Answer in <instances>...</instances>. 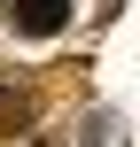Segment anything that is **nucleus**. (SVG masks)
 Listing matches in <instances>:
<instances>
[{"mask_svg": "<svg viewBox=\"0 0 140 147\" xmlns=\"http://www.w3.org/2000/svg\"><path fill=\"white\" fill-rule=\"evenodd\" d=\"M0 16H8L16 31L47 39V31H62V23H70V0H0Z\"/></svg>", "mask_w": 140, "mask_h": 147, "instance_id": "f257e3e1", "label": "nucleus"}]
</instances>
